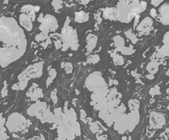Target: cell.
Returning a JSON list of instances; mask_svg holds the SVG:
<instances>
[{
    "mask_svg": "<svg viewBox=\"0 0 169 140\" xmlns=\"http://www.w3.org/2000/svg\"><path fill=\"white\" fill-rule=\"evenodd\" d=\"M0 41L4 47L26 49L24 31L13 18L5 16L0 18Z\"/></svg>",
    "mask_w": 169,
    "mask_h": 140,
    "instance_id": "1",
    "label": "cell"
},
{
    "mask_svg": "<svg viewBox=\"0 0 169 140\" xmlns=\"http://www.w3.org/2000/svg\"><path fill=\"white\" fill-rule=\"evenodd\" d=\"M86 86L92 91L107 88L104 78H102V74L99 72H94L89 75L86 80Z\"/></svg>",
    "mask_w": 169,
    "mask_h": 140,
    "instance_id": "2",
    "label": "cell"
},
{
    "mask_svg": "<svg viewBox=\"0 0 169 140\" xmlns=\"http://www.w3.org/2000/svg\"><path fill=\"white\" fill-rule=\"evenodd\" d=\"M58 28V23L57 21L56 18L54 16L46 15L43 18V20L41 22V25L39 27L40 31L48 35L51 31H55Z\"/></svg>",
    "mask_w": 169,
    "mask_h": 140,
    "instance_id": "3",
    "label": "cell"
},
{
    "mask_svg": "<svg viewBox=\"0 0 169 140\" xmlns=\"http://www.w3.org/2000/svg\"><path fill=\"white\" fill-rule=\"evenodd\" d=\"M25 118L20 114H12L8 117V122H7V127L11 132H15L18 130L22 129V127H25Z\"/></svg>",
    "mask_w": 169,
    "mask_h": 140,
    "instance_id": "4",
    "label": "cell"
},
{
    "mask_svg": "<svg viewBox=\"0 0 169 140\" xmlns=\"http://www.w3.org/2000/svg\"><path fill=\"white\" fill-rule=\"evenodd\" d=\"M19 24L27 31H31L33 29V22L30 16L27 14L22 13L19 16Z\"/></svg>",
    "mask_w": 169,
    "mask_h": 140,
    "instance_id": "5",
    "label": "cell"
},
{
    "mask_svg": "<svg viewBox=\"0 0 169 140\" xmlns=\"http://www.w3.org/2000/svg\"><path fill=\"white\" fill-rule=\"evenodd\" d=\"M166 123V118L162 114L153 113L151 117V124L154 128H161Z\"/></svg>",
    "mask_w": 169,
    "mask_h": 140,
    "instance_id": "6",
    "label": "cell"
},
{
    "mask_svg": "<svg viewBox=\"0 0 169 140\" xmlns=\"http://www.w3.org/2000/svg\"><path fill=\"white\" fill-rule=\"evenodd\" d=\"M160 21L163 24H169V4H165L159 8Z\"/></svg>",
    "mask_w": 169,
    "mask_h": 140,
    "instance_id": "7",
    "label": "cell"
},
{
    "mask_svg": "<svg viewBox=\"0 0 169 140\" xmlns=\"http://www.w3.org/2000/svg\"><path fill=\"white\" fill-rule=\"evenodd\" d=\"M152 19L150 17L145 18L140 24L137 25V31H149L151 29L152 26Z\"/></svg>",
    "mask_w": 169,
    "mask_h": 140,
    "instance_id": "8",
    "label": "cell"
},
{
    "mask_svg": "<svg viewBox=\"0 0 169 140\" xmlns=\"http://www.w3.org/2000/svg\"><path fill=\"white\" fill-rule=\"evenodd\" d=\"M103 17L107 20H117L118 11L117 8H107L103 12Z\"/></svg>",
    "mask_w": 169,
    "mask_h": 140,
    "instance_id": "9",
    "label": "cell"
},
{
    "mask_svg": "<svg viewBox=\"0 0 169 140\" xmlns=\"http://www.w3.org/2000/svg\"><path fill=\"white\" fill-rule=\"evenodd\" d=\"M88 20V13L84 12V11L75 12V14H74V20H75L76 22H78V23H83V22H86Z\"/></svg>",
    "mask_w": 169,
    "mask_h": 140,
    "instance_id": "10",
    "label": "cell"
},
{
    "mask_svg": "<svg viewBox=\"0 0 169 140\" xmlns=\"http://www.w3.org/2000/svg\"><path fill=\"white\" fill-rule=\"evenodd\" d=\"M97 41V36L95 35H89L87 36V49L88 50H92L94 47H96Z\"/></svg>",
    "mask_w": 169,
    "mask_h": 140,
    "instance_id": "11",
    "label": "cell"
},
{
    "mask_svg": "<svg viewBox=\"0 0 169 140\" xmlns=\"http://www.w3.org/2000/svg\"><path fill=\"white\" fill-rule=\"evenodd\" d=\"M159 56L168 57L169 56V42H164V45L159 50Z\"/></svg>",
    "mask_w": 169,
    "mask_h": 140,
    "instance_id": "12",
    "label": "cell"
},
{
    "mask_svg": "<svg viewBox=\"0 0 169 140\" xmlns=\"http://www.w3.org/2000/svg\"><path fill=\"white\" fill-rule=\"evenodd\" d=\"M147 70H148V72L150 73V74H156V72H157V70H158V64H157V62H151L148 65H147Z\"/></svg>",
    "mask_w": 169,
    "mask_h": 140,
    "instance_id": "13",
    "label": "cell"
},
{
    "mask_svg": "<svg viewBox=\"0 0 169 140\" xmlns=\"http://www.w3.org/2000/svg\"><path fill=\"white\" fill-rule=\"evenodd\" d=\"M113 41H114V42H115L116 46L119 47H123V44H124V41H123V39L120 36H115V37L113 38Z\"/></svg>",
    "mask_w": 169,
    "mask_h": 140,
    "instance_id": "14",
    "label": "cell"
},
{
    "mask_svg": "<svg viewBox=\"0 0 169 140\" xmlns=\"http://www.w3.org/2000/svg\"><path fill=\"white\" fill-rule=\"evenodd\" d=\"M147 8V3L145 1H140V4H139V6H138V8H139V12L141 13L143 11H145V9Z\"/></svg>",
    "mask_w": 169,
    "mask_h": 140,
    "instance_id": "15",
    "label": "cell"
},
{
    "mask_svg": "<svg viewBox=\"0 0 169 140\" xmlns=\"http://www.w3.org/2000/svg\"><path fill=\"white\" fill-rule=\"evenodd\" d=\"M52 5L54 7L55 9H58V8H62V1L61 0H53L52 2Z\"/></svg>",
    "mask_w": 169,
    "mask_h": 140,
    "instance_id": "16",
    "label": "cell"
},
{
    "mask_svg": "<svg viewBox=\"0 0 169 140\" xmlns=\"http://www.w3.org/2000/svg\"><path fill=\"white\" fill-rule=\"evenodd\" d=\"M99 59H100V57H99L98 55H92V56L89 58L88 62H91V63H97V62H99Z\"/></svg>",
    "mask_w": 169,
    "mask_h": 140,
    "instance_id": "17",
    "label": "cell"
},
{
    "mask_svg": "<svg viewBox=\"0 0 169 140\" xmlns=\"http://www.w3.org/2000/svg\"><path fill=\"white\" fill-rule=\"evenodd\" d=\"M47 39V35L44 34V33H41V34H38L36 36V40L38 41H44V40Z\"/></svg>",
    "mask_w": 169,
    "mask_h": 140,
    "instance_id": "18",
    "label": "cell"
},
{
    "mask_svg": "<svg viewBox=\"0 0 169 140\" xmlns=\"http://www.w3.org/2000/svg\"><path fill=\"white\" fill-rule=\"evenodd\" d=\"M72 64H70V63H66L65 69L67 74H69V73L72 72Z\"/></svg>",
    "mask_w": 169,
    "mask_h": 140,
    "instance_id": "19",
    "label": "cell"
},
{
    "mask_svg": "<svg viewBox=\"0 0 169 140\" xmlns=\"http://www.w3.org/2000/svg\"><path fill=\"white\" fill-rule=\"evenodd\" d=\"M162 2L163 0H151V4L153 6L156 7V6H159Z\"/></svg>",
    "mask_w": 169,
    "mask_h": 140,
    "instance_id": "20",
    "label": "cell"
},
{
    "mask_svg": "<svg viewBox=\"0 0 169 140\" xmlns=\"http://www.w3.org/2000/svg\"><path fill=\"white\" fill-rule=\"evenodd\" d=\"M114 61L118 64H123V59L122 58V57H120V56H117L116 58L114 59Z\"/></svg>",
    "mask_w": 169,
    "mask_h": 140,
    "instance_id": "21",
    "label": "cell"
},
{
    "mask_svg": "<svg viewBox=\"0 0 169 140\" xmlns=\"http://www.w3.org/2000/svg\"><path fill=\"white\" fill-rule=\"evenodd\" d=\"M150 14H151V16H152V17H156V15H157V12H156V8H151V9Z\"/></svg>",
    "mask_w": 169,
    "mask_h": 140,
    "instance_id": "22",
    "label": "cell"
},
{
    "mask_svg": "<svg viewBox=\"0 0 169 140\" xmlns=\"http://www.w3.org/2000/svg\"><path fill=\"white\" fill-rule=\"evenodd\" d=\"M163 41H164V42H169V32H168V33L164 36Z\"/></svg>",
    "mask_w": 169,
    "mask_h": 140,
    "instance_id": "23",
    "label": "cell"
},
{
    "mask_svg": "<svg viewBox=\"0 0 169 140\" xmlns=\"http://www.w3.org/2000/svg\"><path fill=\"white\" fill-rule=\"evenodd\" d=\"M79 2H80V4H87L90 1V0H78Z\"/></svg>",
    "mask_w": 169,
    "mask_h": 140,
    "instance_id": "24",
    "label": "cell"
}]
</instances>
